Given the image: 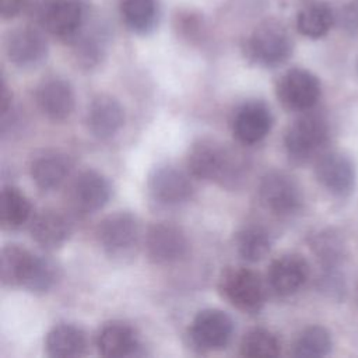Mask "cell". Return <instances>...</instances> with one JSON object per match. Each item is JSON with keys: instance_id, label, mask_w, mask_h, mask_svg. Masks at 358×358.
<instances>
[{"instance_id": "1", "label": "cell", "mask_w": 358, "mask_h": 358, "mask_svg": "<svg viewBox=\"0 0 358 358\" xmlns=\"http://www.w3.org/2000/svg\"><path fill=\"white\" fill-rule=\"evenodd\" d=\"M187 168L196 179L232 189L243 180L248 162L238 150L211 138H200L189 150Z\"/></svg>"}, {"instance_id": "2", "label": "cell", "mask_w": 358, "mask_h": 358, "mask_svg": "<svg viewBox=\"0 0 358 358\" xmlns=\"http://www.w3.org/2000/svg\"><path fill=\"white\" fill-rule=\"evenodd\" d=\"M292 48L288 29L275 20H267L259 24L248 36L245 53L255 64L273 69L289 59Z\"/></svg>"}, {"instance_id": "3", "label": "cell", "mask_w": 358, "mask_h": 358, "mask_svg": "<svg viewBox=\"0 0 358 358\" xmlns=\"http://www.w3.org/2000/svg\"><path fill=\"white\" fill-rule=\"evenodd\" d=\"M96 238L108 257L113 260H126L136 253L140 245V221L129 211L112 213L99 222Z\"/></svg>"}, {"instance_id": "4", "label": "cell", "mask_w": 358, "mask_h": 358, "mask_svg": "<svg viewBox=\"0 0 358 358\" xmlns=\"http://www.w3.org/2000/svg\"><path fill=\"white\" fill-rule=\"evenodd\" d=\"M221 295L238 310L255 315L266 302V285L262 277L246 267H227L218 280Z\"/></svg>"}, {"instance_id": "5", "label": "cell", "mask_w": 358, "mask_h": 358, "mask_svg": "<svg viewBox=\"0 0 358 358\" xmlns=\"http://www.w3.org/2000/svg\"><path fill=\"white\" fill-rule=\"evenodd\" d=\"M329 140V123L317 113H305L287 129L284 145L295 162H306L315 157Z\"/></svg>"}, {"instance_id": "6", "label": "cell", "mask_w": 358, "mask_h": 358, "mask_svg": "<svg viewBox=\"0 0 358 358\" xmlns=\"http://www.w3.org/2000/svg\"><path fill=\"white\" fill-rule=\"evenodd\" d=\"M260 204L277 217H289L302 207V190L298 182L285 172L270 171L259 183Z\"/></svg>"}, {"instance_id": "7", "label": "cell", "mask_w": 358, "mask_h": 358, "mask_svg": "<svg viewBox=\"0 0 358 358\" xmlns=\"http://www.w3.org/2000/svg\"><path fill=\"white\" fill-rule=\"evenodd\" d=\"M144 245L150 262L159 266L178 263L189 249L186 234L171 222L152 224L145 232Z\"/></svg>"}, {"instance_id": "8", "label": "cell", "mask_w": 358, "mask_h": 358, "mask_svg": "<svg viewBox=\"0 0 358 358\" xmlns=\"http://www.w3.org/2000/svg\"><path fill=\"white\" fill-rule=\"evenodd\" d=\"M322 94L319 78L305 69H291L282 74L277 84V96L281 103L295 112L312 109Z\"/></svg>"}, {"instance_id": "9", "label": "cell", "mask_w": 358, "mask_h": 358, "mask_svg": "<svg viewBox=\"0 0 358 358\" xmlns=\"http://www.w3.org/2000/svg\"><path fill=\"white\" fill-rule=\"evenodd\" d=\"M234 334V322L228 313L220 309H203L192 320L189 337L203 351L225 348Z\"/></svg>"}, {"instance_id": "10", "label": "cell", "mask_w": 358, "mask_h": 358, "mask_svg": "<svg viewBox=\"0 0 358 358\" xmlns=\"http://www.w3.org/2000/svg\"><path fill=\"white\" fill-rule=\"evenodd\" d=\"M147 189L152 201L161 207H178L193 194L189 176L172 165L155 168L148 176Z\"/></svg>"}, {"instance_id": "11", "label": "cell", "mask_w": 358, "mask_h": 358, "mask_svg": "<svg viewBox=\"0 0 358 358\" xmlns=\"http://www.w3.org/2000/svg\"><path fill=\"white\" fill-rule=\"evenodd\" d=\"M84 20V7L80 0H42L39 21L42 27L60 39H74Z\"/></svg>"}, {"instance_id": "12", "label": "cell", "mask_w": 358, "mask_h": 358, "mask_svg": "<svg viewBox=\"0 0 358 358\" xmlns=\"http://www.w3.org/2000/svg\"><path fill=\"white\" fill-rule=\"evenodd\" d=\"M317 182L331 194L337 197L348 196L357 179L355 165L344 152L333 151L322 155L315 166Z\"/></svg>"}, {"instance_id": "13", "label": "cell", "mask_w": 358, "mask_h": 358, "mask_svg": "<svg viewBox=\"0 0 358 358\" xmlns=\"http://www.w3.org/2000/svg\"><path fill=\"white\" fill-rule=\"evenodd\" d=\"M273 115L270 108L257 99L242 103L232 119L234 137L243 145L262 141L271 130Z\"/></svg>"}, {"instance_id": "14", "label": "cell", "mask_w": 358, "mask_h": 358, "mask_svg": "<svg viewBox=\"0 0 358 358\" xmlns=\"http://www.w3.org/2000/svg\"><path fill=\"white\" fill-rule=\"evenodd\" d=\"M8 60L21 69L41 64L48 55V42L35 28L21 27L11 31L6 39Z\"/></svg>"}, {"instance_id": "15", "label": "cell", "mask_w": 358, "mask_h": 358, "mask_svg": "<svg viewBox=\"0 0 358 358\" xmlns=\"http://www.w3.org/2000/svg\"><path fill=\"white\" fill-rule=\"evenodd\" d=\"M309 277V264L299 255H282L271 262L267 271V284L282 296L299 291Z\"/></svg>"}, {"instance_id": "16", "label": "cell", "mask_w": 358, "mask_h": 358, "mask_svg": "<svg viewBox=\"0 0 358 358\" xmlns=\"http://www.w3.org/2000/svg\"><path fill=\"white\" fill-rule=\"evenodd\" d=\"M112 187L106 176L94 169L81 172L71 186V200L77 210L95 213L106 206Z\"/></svg>"}, {"instance_id": "17", "label": "cell", "mask_w": 358, "mask_h": 358, "mask_svg": "<svg viewBox=\"0 0 358 358\" xmlns=\"http://www.w3.org/2000/svg\"><path fill=\"white\" fill-rule=\"evenodd\" d=\"M36 105L50 120H64L74 109V92L71 85L59 77L43 80L35 91Z\"/></svg>"}, {"instance_id": "18", "label": "cell", "mask_w": 358, "mask_h": 358, "mask_svg": "<svg viewBox=\"0 0 358 358\" xmlns=\"http://www.w3.org/2000/svg\"><path fill=\"white\" fill-rule=\"evenodd\" d=\"M124 123V110L120 102L106 94L96 95L87 112V124L92 136L99 140L113 137Z\"/></svg>"}, {"instance_id": "19", "label": "cell", "mask_w": 358, "mask_h": 358, "mask_svg": "<svg viewBox=\"0 0 358 358\" xmlns=\"http://www.w3.org/2000/svg\"><path fill=\"white\" fill-rule=\"evenodd\" d=\"M96 347L101 355L112 358L134 357L140 354V340L136 330L122 322L106 323L96 336Z\"/></svg>"}, {"instance_id": "20", "label": "cell", "mask_w": 358, "mask_h": 358, "mask_svg": "<svg viewBox=\"0 0 358 358\" xmlns=\"http://www.w3.org/2000/svg\"><path fill=\"white\" fill-rule=\"evenodd\" d=\"M71 235V224L66 215L56 210L38 213L31 222L32 239L46 250L62 248Z\"/></svg>"}, {"instance_id": "21", "label": "cell", "mask_w": 358, "mask_h": 358, "mask_svg": "<svg viewBox=\"0 0 358 358\" xmlns=\"http://www.w3.org/2000/svg\"><path fill=\"white\" fill-rule=\"evenodd\" d=\"M71 168L73 162L69 155L59 151H46L31 162L29 173L41 190L52 192L67 179Z\"/></svg>"}, {"instance_id": "22", "label": "cell", "mask_w": 358, "mask_h": 358, "mask_svg": "<svg viewBox=\"0 0 358 358\" xmlns=\"http://www.w3.org/2000/svg\"><path fill=\"white\" fill-rule=\"evenodd\" d=\"M45 350L53 358L81 357L87 351V336L76 324L60 323L49 330L45 338Z\"/></svg>"}, {"instance_id": "23", "label": "cell", "mask_w": 358, "mask_h": 358, "mask_svg": "<svg viewBox=\"0 0 358 358\" xmlns=\"http://www.w3.org/2000/svg\"><path fill=\"white\" fill-rule=\"evenodd\" d=\"M34 256L20 245H7L0 255V278L7 287H22Z\"/></svg>"}, {"instance_id": "24", "label": "cell", "mask_w": 358, "mask_h": 358, "mask_svg": "<svg viewBox=\"0 0 358 358\" xmlns=\"http://www.w3.org/2000/svg\"><path fill=\"white\" fill-rule=\"evenodd\" d=\"M334 21L336 17L329 4L313 1L299 10L296 15V28L303 36L317 39L330 31Z\"/></svg>"}, {"instance_id": "25", "label": "cell", "mask_w": 358, "mask_h": 358, "mask_svg": "<svg viewBox=\"0 0 358 358\" xmlns=\"http://www.w3.org/2000/svg\"><path fill=\"white\" fill-rule=\"evenodd\" d=\"M32 207L27 196L14 186H4L0 194V221L6 229H18L31 215Z\"/></svg>"}, {"instance_id": "26", "label": "cell", "mask_w": 358, "mask_h": 358, "mask_svg": "<svg viewBox=\"0 0 358 358\" xmlns=\"http://www.w3.org/2000/svg\"><path fill=\"white\" fill-rule=\"evenodd\" d=\"M235 248L238 255L250 263L264 259L271 249V238L260 225H248L238 231L235 236Z\"/></svg>"}, {"instance_id": "27", "label": "cell", "mask_w": 358, "mask_h": 358, "mask_svg": "<svg viewBox=\"0 0 358 358\" xmlns=\"http://www.w3.org/2000/svg\"><path fill=\"white\" fill-rule=\"evenodd\" d=\"M120 13L127 28L136 34L152 31L158 18L155 0H123Z\"/></svg>"}, {"instance_id": "28", "label": "cell", "mask_w": 358, "mask_h": 358, "mask_svg": "<svg viewBox=\"0 0 358 358\" xmlns=\"http://www.w3.org/2000/svg\"><path fill=\"white\" fill-rule=\"evenodd\" d=\"M331 336L322 326H309L299 333L294 345L292 355L301 358H320L331 351Z\"/></svg>"}, {"instance_id": "29", "label": "cell", "mask_w": 358, "mask_h": 358, "mask_svg": "<svg viewBox=\"0 0 358 358\" xmlns=\"http://www.w3.org/2000/svg\"><path fill=\"white\" fill-rule=\"evenodd\" d=\"M60 278V267L56 262L45 256H34L22 288L34 294L50 291Z\"/></svg>"}, {"instance_id": "30", "label": "cell", "mask_w": 358, "mask_h": 358, "mask_svg": "<svg viewBox=\"0 0 358 358\" xmlns=\"http://www.w3.org/2000/svg\"><path fill=\"white\" fill-rule=\"evenodd\" d=\"M310 248L322 263L323 268L338 267L344 257V243L341 236L333 229H322L312 235Z\"/></svg>"}, {"instance_id": "31", "label": "cell", "mask_w": 358, "mask_h": 358, "mask_svg": "<svg viewBox=\"0 0 358 358\" xmlns=\"http://www.w3.org/2000/svg\"><path fill=\"white\" fill-rule=\"evenodd\" d=\"M281 344L274 333L256 327L249 330L241 341V355L243 357H277Z\"/></svg>"}, {"instance_id": "32", "label": "cell", "mask_w": 358, "mask_h": 358, "mask_svg": "<svg viewBox=\"0 0 358 358\" xmlns=\"http://www.w3.org/2000/svg\"><path fill=\"white\" fill-rule=\"evenodd\" d=\"M340 27L348 35H358V0H347L336 17Z\"/></svg>"}, {"instance_id": "33", "label": "cell", "mask_w": 358, "mask_h": 358, "mask_svg": "<svg viewBox=\"0 0 358 358\" xmlns=\"http://www.w3.org/2000/svg\"><path fill=\"white\" fill-rule=\"evenodd\" d=\"M320 289L330 296H341L345 291L344 278L338 273L337 267L324 268V273L320 278Z\"/></svg>"}, {"instance_id": "34", "label": "cell", "mask_w": 358, "mask_h": 358, "mask_svg": "<svg viewBox=\"0 0 358 358\" xmlns=\"http://www.w3.org/2000/svg\"><path fill=\"white\" fill-rule=\"evenodd\" d=\"M25 0H0V14L3 18H13L14 15H17L22 6H24Z\"/></svg>"}, {"instance_id": "35", "label": "cell", "mask_w": 358, "mask_h": 358, "mask_svg": "<svg viewBox=\"0 0 358 358\" xmlns=\"http://www.w3.org/2000/svg\"><path fill=\"white\" fill-rule=\"evenodd\" d=\"M355 69H357V74H358V57H357V62H355Z\"/></svg>"}]
</instances>
